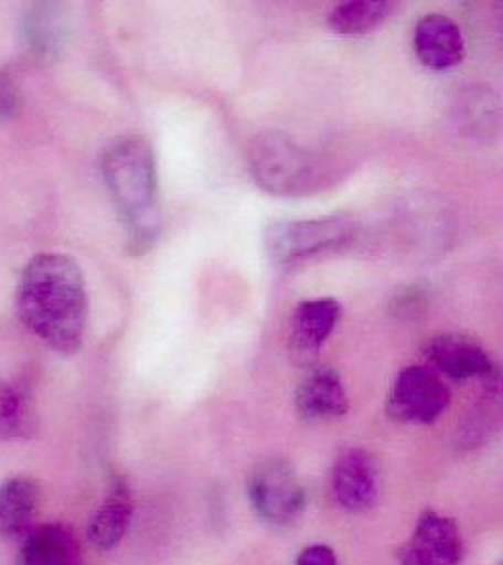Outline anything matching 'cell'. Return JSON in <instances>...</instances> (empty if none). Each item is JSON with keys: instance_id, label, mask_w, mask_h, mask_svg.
Masks as SVG:
<instances>
[{"instance_id": "5b68a950", "label": "cell", "mask_w": 503, "mask_h": 565, "mask_svg": "<svg viewBox=\"0 0 503 565\" xmlns=\"http://www.w3.org/2000/svg\"><path fill=\"white\" fill-rule=\"evenodd\" d=\"M247 494L258 519L285 526L297 521L306 508V490L291 463L270 458L249 473Z\"/></svg>"}, {"instance_id": "e0dca14e", "label": "cell", "mask_w": 503, "mask_h": 565, "mask_svg": "<svg viewBox=\"0 0 503 565\" xmlns=\"http://www.w3.org/2000/svg\"><path fill=\"white\" fill-rule=\"evenodd\" d=\"M396 10L388 0H349L330 12L329 25L334 33L362 36L374 33Z\"/></svg>"}, {"instance_id": "5bb4252c", "label": "cell", "mask_w": 503, "mask_h": 565, "mask_svg": "<svg viewBox=\"0 0 503 565\" xmlns=\"http://www.w3.org/2000/svg\"><path fill=\"white\" fill-rule=\"evenodd\" d=\"M18 565H82L76 535L65 524H44L26 535Z\"/></svg>"}, {"instance_id": "44dd1931", "label": "cell", "mask_w": 503, "mask_h": 565, "mask_svg": "<svg viewBox=\"0 0 503 565\" xmlns=\"http://www.w3.org/2000/svg\"><path fill=\"white\" fill-rule=\"evenodd\" d=\"M297 565H338V556L327 545H311L298 554Z\"/></svg>"}, {"instance_id": "d6986e66", "label": "cell", "mask_w": 503, "mask_h": 565, "mask_svg": "<svg viewBox=\"0 0 503 565\" xmlns=\"http://www.w3.org/2000/svg\"><path fill=\"white\" fill-rule=\"evenodd\" d=\"M459 117L464 121L465 129L471 135L491 132L497 129L500 122V104L492 97L491 90L471 89L460 100Z\"/></svg>"}, {"instance_id": "7a4b0ae2", "label": "cell", "mask_w": 503, "mask_h": 565, "mask_svg": "<svg viewBox=\"0 0 503 565\" xmlns=\"http://www.w3.org/2000/svg\"><path fill=\"white\" fill-rule=\"evenodd\" d=\"M104 183L125 231L130 255L156 247L162 232L161 186L156 151L142 136L110 141L100 157Z\"/></svg>"}, {"instance_id": "8fae6325", "label": "cell", "mask_w": 503, "mask_h": 565, "mask_svg": "<svg viewBox=\"0 0 503 565\" xmlns=\"http://www.w3.org/2000/svg\"><path fill=\"white\" fill-rule=\"evenodd\" d=\"M415 55L430 71H451L465 57L464 34L457 21L443 13L420 18L414 33Z\"/></svg>"}, {"instance_id": "ffe728a7", "label": "cell", "mask_w": 503, "mask_h": 565, "mask_svg": "<svg viewBox=\"0 0 503 565\" xmlns=\"http://www.w3.org/2000/svg\"><path fill=\"white\" fill-rule=\"evenodd\" d=\"M23 106L20 84L8 71H0V122H8L20 116Z\"/></svg>"}, {"instance_id": "8992f818", "label": "cell", "mask_w": 503, "mask_h": 565, "mask_svg": "<svg viewBox=\"0 0 503 565\" xmlns=\"http://www.w3.org/2000/svg\"><path fill=\"white\" fill-rule=\"evenodd\" d=\"M451 404L446 381L430 366H407L402 370L388 392L387 412L404 424H432Z\"/></svg>"}, {"instance_id": "6da1fadb", "label": "cell", "mask_w": 503, "mask_h": 565, "mask_svg": "<svg viewBox=\"0 0 503 565\" xmlns=\"http://www.w3.org/2000/svg\"><path fill=\"white\" fill-rule=\"evenodd\" d=\"M23 327L58 354L78 353L89 321V295L79 264L63 253H40L26 263L15 290Z\"/></svg>"}, {"instance_id": "ba28073f", "label": "cell", "mask_w": 503, "mask_h": 565, "mask_svg": "<svg viewBox=\"0 0 503 565\" xmlns=\"http://www.w3.org/2000/svg\"><path fill=\"white\" fill-rule=\"evenodd\" d=\"M400 565H460L464 559V541L457 522L425 511L415 524L411 537L398 548Z\"/></svg>"}, {"instance_id": "2e32d148", "label": "cell", "mask_w": 503, "mask_h": 565, "mask_svg": "<svg viewBox=\"0 0 503 565\" xmlns=\"http://www.w3.org/2000/svg\"><path fill=\"white\" fill-rule=\"evenodd\" d=\"M40 490L25 477H13L0 484V537L25 532L36 514Z\"/></svg>"}, {"instance_id": "4fadbf2b", "label": "cell", "mask_w": 503, "mask_h": 565, "mask_svg": "<svg viewBox=\"0 0 503 565\" xmlns=\"http://www.w3.org/2000/svg\"><path fill=\"white\" fill-rule=\"evenodd\" d=\"M71 39V18L58 2H33L21 18V40L40 58H55Z\"/></svg>"}, {"instance_id": "ac0fdd59", "label": "cell", "mask_w": 503, "mask_h": 565, "mask_svg": "<svg viewBox=\"0 0 503 565\" xmlns=\"http://www.w3.org/2000/svg\"><path fill=\"white\" fill-rule=\"evenodd\" d=\"M33 415L23 392L12 383L0 381V441L20 439L31 430Z\"/></svg>"}, {"instance_id": "277c9868", "label": "cell", "mask_w": 503, "mask_h": 565, "mask_svg": "<svg viewBox=\"0 0 503 565\" xmlns=\"http://www.w3.org/2000/svg\"><path fill=\"white\" fill-rule=\"evenodd\" d=\"M353 236L355 226L343 217L279 221L268 226L265 249L271 263L287 266L343 247Z\"/></svg>"}, {"instance_id": "9a60e30c", "label": "cell", "mask_w": 503, "mask_h": 565, "mask_svg": "<svg viewBox=\"0 0 503 565\" xmlns=\"http://www.w3.org/2000/svg\"><path fill=\"white\" fill-rule=\"evenodd\" d=\"M132 519V495L124 479L111 482L103 505L93 514L89 524V540L100 551L116 548Z\"/></svg>"}, {"instance_id": "30bf717a", "label": "cell", "mask_w": 503, "mask_h": 565, "mask_svg": "<svg viewBox=\"0 0 503 565\" xmlns=\"http://www.w3.org/2000/svg\"><path fill=\"white\" fill-rule=\"evenodd\" d=\"M342 303L334 298L303 300L295 309L291 321V353L298 362L310 364L321 353L342 319Z\"/></svg>"}, {"instance_id": "7c38bea8", "label": "cell", "mask_w": 503, "mask_h": 565, "mask_svg": "<svg viewBox=\"0 0 503 565\" xmlns=\"http://www.w3.org/2000/svg\"><path fill=\"white\" fill-rule=\"evenodd\" d=\"M295 404L308 420H334L349 412L347 391L342 375L332 366L310 367L298 383Z\"/></svg>"}, {"instance_id": "3957f363", "label": "cell", "mask_w": 503, "mask_h": 565, "mask_svg": "<svg viewBox=\"0 0 503 565\" xmlns=\"http://www.w3.org/2000/svg\"><path fill=\"white\" fill-rule=\"evenodd\" d=\"M247 164L255 183L276 196L292 199L319 193L329 180L321 157L278 130L263 132L252 141Z\"/></svg>"}, {"instance_id": "9c48e42d", "label": "cell", "mask_w": 503, "mask_h": 565, "mask_svg": "<svg viewBox=\"0 0 503 565\" xmlns=\"http://www.w3.org/2000/svg\"><path fill=\"white\" fill-rule=\"evenodd\" d=\"M332 492L340 508L361 513L374 505L379 492V469L368 450L349 449L332 469Z\"/></svg>"}, {"instance_id": "52a82bcc", "label": "cell", "mask_w": 503, "mask_h": 565, "mask_svg": "<svg viewBox=\"0 0 503 565\" xmlns=\"http://www.w3.org/2000/svg\"><path fill=\"white\" fill-rule=\"evenodd\" d=\"M434 372L452 381H483L484 386L500 385V373L491 354L471 335L459 332L432 335L422 348Z\"/></svg>"}]
</instances>
